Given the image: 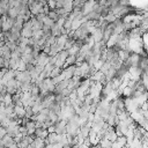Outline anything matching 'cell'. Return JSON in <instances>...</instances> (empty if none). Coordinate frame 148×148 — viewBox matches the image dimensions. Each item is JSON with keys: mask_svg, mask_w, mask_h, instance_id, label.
<instances>
[{"mask_svg": "<svg viewBox=\"0 0 148 148\" xmlns=\"http://www.w3.org/2000/svg\"><path fill=\"white\" fill-rule=\"evenodd\" d=\"M95 5H96V1H94V0L84 1L83 6H82V14H83V16H86V15H88L89 13L94 12V7H95Z\"/></svg>", "mask_w": 148, "mask_h": 148, "instance_id": "6da1fadb", "label": "cell"}, {"mask_svg": "<svg viewBox=\"0 0 148 148\" xmlns=\"http://www.w3.org/2000/svg\"><path fill=\"white\" fill-rule=\"evenodd\" d=\"M120 42V39H119V36L118 35H114V34H112L111 35V37L108 39V42L105 43V47L106 49H112L116 44H118Z\"/></svg>", "mask_w": 148, "mask_h": 148, "instance_id": "7a4b0ae2", "label": "cell"}, {"mask_svg": "<svg viewBox=\"0 0 148 148\" xmlns=\"http://www.w3.org/2000/svg\"><path fill=\"white\" fill-rule=\"evenodd\" d=\"M130 117L133 119V121H134L135 124H139L141 120L145 119L143 116L141 114V110H140V109H138V110L134 111V112H131V113H130Z\"/></svg>", "mask_w": 148, "mask_h": 148, "instance_id": "3957f363", "label": "cell"}, {"mask_svg": "<svg viewBox=\"0 0 148 148\" xmlns=\"http://www.w3.org/2000/svg\"><path fill=\"white\" fill-rule=\"evenodd\" d=\"M91 37L94 38V42H95V43L102 42V38H103V30L99 29V28H96V30L94 31V34L91 35Z\"/></svg>", "mask_w": 148, "mask_h": 148, "instance_id": "277c9868", "label": "cell"}, {"mask_svg": "<svg viewBox=\"0 0 148 148\" xmlns=\"http://www.w3.org/2000/svg\"><path fill=\"white\" fill-rule=\"evenodd\" d=\"M117 54H118V59H119L120 61L125 62V61L128 59V57H130L131 52H130V51H127V50H119V51L117 52Z\"/></svg>", "mask_w": 148, "mask_h": 148, "instance_id": "5b68a950", "label": "cell"}, {"mask_svg": "<svg viewBox=\"0 0 148 148\" xmlns=\"http://www.w3.org/2000/svg\"><path fill=\"white\" fill-rule=\"evenodd\" d=\"M14 113L17 116V118H24L25 116V109L23 106H18V105H14Z\"/></svg>", "mask_w": 148, "mask_h": 148, "instance_id": "8992f818", "label": "cell"}, {"mask_svg": "<svg viewBox=\"0 0 148 148\" xmlns=\"http://www.w3.org/2000/svg\"><path fill=\"white\" fill-rule=\"evenodd\" d=\"M103 138L106 139V140H109L110 142H114L117 140V135L114 133V130L113 131H110V132H105L104 135H103Z\"/></svg>", "mask_w": 148, "mask_h": 148, "instance_id": "52a82bcc", "label": "cell"}, {"mask_svg": "<svg viewBox=\"0 0 148 148\" xmlns=\"http://www.w3.org/2000/svg\"><path fill=\"white\" fill-rule=\"evenodd\" d=\"M18 8H8V10H7V16L9 17V18H13V20H15L16 17H17V15H18Z\"/></svg>", "mask_w": 148, "mask_h": 148, "instance_id": "ba28073f", "label": "cell"}, {"mask_svg": "<svg viewBox=\"0 0 148 148\" xmlns=\"http://www.w3.org/2000/svg\"><path fill=\"white\" fill-rule=\"evenodd\" d=\"M50 34H51V36H53V37H59L61 34H60V28L54 23L51 28H50Z\"/></svg>", "mask_w": 148, "mask_h": 148, "instance_id": "9c48e42d", "label": "cell"}, {"mask_svg": "<svg viewBox=\"0 0 148 148\" xmlns=\"http://www.w3.org/2000/svg\"><path fill=\"white\" fill-rule=\"evenodd\" d=\"M79 51H80V46L74 43V45H73L71 49L67 50V53H68V56H75V57H76L77 53H79Z\"/></svg>", "mask_w": 148, "mask_h": 148, "instance_id": "30bf717a", "label": "cell"}, {"mask_svg": "<svg viewBox=\"0 0 148 148\" xmlns=\"http://www.w3.org/2000/svg\"><path fill=\"white\" fill-rule=\"evenodd\" d=\"M20 36H21V37H24V38H31V36H32V31L22 28L21 31H20Z\"/></svg>", "mask_w": 148, "mask_h": 148, "instance_id": "8fae6325", "label": "cell"}, {"mask_svg": "<svg viewBox=\"0 0 148 148\" xmlns=\"http://www.w3.org/2000/svg\"><path fill=\"white\" fill-rule=\"evenodd\" d=\"M2 103H3L6 106L13 104V102H12V95H9V94H5V95L2 96Z\"/></svg>", "mask_w": 148, "mask_h": 148, "instance_id": "7c38bea8", "label": "cell"}, {"mask_svg": "<svg viewBox=\"0 0 148 148\" xmlns=\"http://www.w3.org/2000/svg\"><path fill=\"white\" fill-rule=\"evenodd\" d=\"M111 143H112V142H110L109 140L102 138V139L99 140V143H98V145L101 146V148H110V147H111Z\"/></svg>", "mask_w": 148, "mask_h": 148, "instance_id": "4fadbf2b", "label": "cell"}, {"mask_svg": "<svg viewBox=\"0 0 148 148\" xmlns=\"http://www.w3.org/2000/svg\"><path fill=\"white\" fill-rule=\"evenodd\" d=\"M116 20H117V17H116L113 14H111V13H109L108 15L104 16V21H105L108 24H109V23H113Z\"/></svg>", "mask_w": 148, "mask_h": 148, "instance_id": "5bb4252c", "label": "cell"}, {"mask_svg": "<svg viewBox=\"0 0 148 148\" xmlns=\"http://www.w3.org/2000/svg\"><path fill=\"white\" fill-rule=\"evenodd\" d=\"M81 20H73L72 21V25H71V30H73V31H75V30H77L80 27H81Z\"/></svg>", "mask_w": 148, "mask_h": 148, "instance_id": "9a60e30c", "label": "cell"}, {"mask_svg": "<svg viewBox=\"0 0 148 148\" xmlns=\"http://www.w3.org/2000/svg\"><path fill=\"white\" fill-rule=\"evenodd\" d=\"M44 108L42 106V104H35L32 108H31V111H32V114L34 116H36V114H38L42 110H43Z\"/></svg>", "mask_w": 148, "mask_h": 148, "instance_id": "2e32d148", "label": "cell"}, {"mask_svg": "<svg viewBox=\"0 0 148 148\" xmlns=\"http://www.w3.org/2000/svg\"><path fill=\"white\" fill-rule=\"evenodd\" d=\"M61 68H58V67H54L52 71H51V73H50V75H49V77L50 79H53V77H56V76H58L60 73H61Z\"/></svg>", "mask_w": 148, "mask_h": 148, "instance_id": "e0dca14e", "label": "cell"}, {"mask_svg": "<svg viewBox=\"0 0 148 148\" xmlns=\"http://www.w3.org/2000/svg\"><path fill=\"white\" fill-rule=\"evenodd\" d=\"M89 131H90V128H88L87 126H81V127H80V133H81V135H82L84 139L88 138Z\"/></svg>", "mask_w": 148, "mask_h": 148, "instance_id": "ac0fdd59", "label": "cell"}, {"mask_svg": "<svg viewBox=\"0 0 148 148\" xmlns=\"http://www.w3.org/2000/svg\"><path fill=\"white\" fill-rule=\"evenodd\" d=\"M57 56H58V59H59V60H61V61H64V62H65L66 58L68 57V53H67V51L62 50V51H60V52H59Z\"/></svg>", "mask_w": 148, "mask_h": 148, "instance_id": "d6986e66", "label": "cell"}, {"mask_svg": "<svg viewBox=\"0 0 148 148\" xmlns=\"http://www.w3.org/2000/svg\"><path fill=\"white\" fill-rule=\"evenodd\" d=\"M47 119H49V120H51L52 123H54V124H56V123L58 121V116H57V114H56L53 111H50V112H49V114H47Z\"/></svg>", "mask_w": 148, "mask_h": 148, "instance_id": "ffe728a7", "label": "cell"}, {"mask_svg": "<svg viewBox=\"0 0 148 148\" xmlns=\"http://www.w3.org/2000/svg\"><path fill=\"white\" fill-rule=\"evenodd\" d=\"M9 123H10V119H9V117H8V116H6V117L1 120L0 126H1V127H3V128H7V127H8V125H9Z\"/></svg>", "mask_w": 148, "mask_h": 148, "instance_id": "44dd1931", "label": "cell"}, {"mask_svg": "<svg viewBox=\"0 0 148 148\" xmlns=\"http://www.w3.org/2000/svg\"><path fill=\"white\" fill-rule=\"evenodd\" d=\"M14 112V104H10V105H7L6 108H5V111H3V113L6 114V116H9L10 113H13Z\"/></svg>", "mask_w": 148, "mask_h": 148, "instance_id": "7402d4cb", "label": "cell"}, {"mask_svg": "<svg viewBox=\"0 0 148 148\" xmlns=\"http://www.w3.org/2000/svg\"><path fill=\"white\" fill-rule=\"evenodd\" d=\"M116 142L117 143H119L121 147H125L126 146V136H124V135H121V136H119V138H117V140H116Z\"/></svg>", "mask_w": 148, "mask_h": 148, "instance_id": "603a6c76", "label": "cell"}, {"mask_svg": "<svg viewBox=\"0 0 148 148\" xmlns=\"http://www.w3.org/2000/svg\"><path fill=\"white\" fill-rule=\"evenodd\" d=\"M0 7L2 8V10L5 12V14L7 15V10H8V0H3V1H0Z\"/></svg>", "mask_w": 148, "mask_h": 148, "instance_id": "cb8c5ba5", "label": "cell"}, {"mask_svg": "<svg viewBox=\"0 0 148 148\" xmlns=\"http://www.w3.org/2000/svg\"><path fill=\"white\" fill-rule=\"evenodd\" d=\"M30 94H31V96H38L39 95V88L37 86H34L32 84V87L30 89Z\"/></svg>", "mask_w": 148, "mask_h": 148, "instance_id": "d4e9b609", "label": "cell"}, {"mask_svg": "<svg viewBox=\"0 0 148 148\" xmlns=\"http://www.w3.org/2000/svg\"><path fill=\"white\" fill-rule=\"evenodd\" d=\"M56 1L57 0H49V1H46V5H47L50 10H54L56 9Z\"/></svg>", "mask_w": 148, "mask_h": 148, "instance_id": "484cf974", "label": "cell"}, {"mask_svg": "<svg viewBox=\"0 0 148 148\" xmlns=\"http://www.w3.org/2000/svg\"><path fill=\"white\" fill-rule=\"evenodd\" d=\"M6 88H15V89H16V80H15V79H10V80L7 82Z\"/></svg>", "mask_w": 148, "mask_h": 148, "instance_id": "4316f807", "label": "cell"}, {"mask_svg": "<svg viewBox=\"0 0 148 148\" xmlns=\"http://www.w3.org/2000/svg\"><path fill=\"white\" fill-rule=\"evenodd\" d=\"M103 64H104V61H102V60H97L95 64H94V68H95V71L97 72V71H99L101 68H102V66H103Z\"/></svg>", "mask_w": 148, "mask_h": 148, "instance_id": "83f0119b", "label": "cell"}, {"mask_svg": "<svg viewBox=\"0 0 148 148\" xmlns=\"http://www.w3.org/2000/svg\"><path fill=\"white\" fill-rule=\"evenodd\" d=\"M67 98H68L71 102L75 101V99L77 98V95H76V90H75V89H74V90H72V91H71V94L68 95V97H67Z\"/></svg>", "mask_w": 148, "mask_h": 148, "instance_id": "f1b7e54d", "label": "cell"}, {"mask_svg": "<svg viewBox=\"0 0 148 148\" xmlns=\"http://www.w3.org/2000/svg\"><path fill=\"white\" fill-rule=\"evenodd\" d=\"M64 6V0H57L56 1V9H60Z\"/></svg>", "mask_w": 148, "mask_h": 148, "instance_id": "f546056e", "label": "cell"}, {"mask_svg": "<svg viewBox=\"0 0 148 148\" xmlns=\"http://www.w3.org/2000/svg\"><path fill=\"white\" fill-rule=\"evenodd\" d=\"M18 132H20L23 136H25V135H27V128H25V126H22V125H21V126L18 127Z\"/></svg>", "mask_w": 148, "mask_h": 148, "instance_id": "4dcf8cb0", "label": "cell"}, {"mask_svg": "<svg viewBox=\"0 0 148 148\" xmlns=\"http://www.w3.org/2000/svg\"><path fill=\"white\" fill-rule=\"evenodd\" d=\"M31 53H32V47L31 46H27L22 54H31Z\"/></svg>", "mask_w": 148, "mask_h": 148, "instance_id": "1f68e13d", "label": "cell"}, {"mask_svg": "<svg viewBox=\"0 0 148 148\" xmlns=\"http://www.w3.org/2000/svg\"><path fill=\"white\" fill-rule=\"evenodd\" d=\"M7 134V131H6V128H3V127H0V139H2L5 135Z\"/></svg>", "mask_w": 148, "mask_h": 148, "instance_id": "d6a6232c", "label": "cell"}, {"mask_svg": "<svg viewBox=\"0 0 148 148\" xmlns=\"http://www.w3.org/2000/svg\"><path fill=\"white\" fill-rule=\"evenodd\" d=\"M87 121H89V123H92L94 121V113H88V117H87Z\"/></svg>", "mask_w": 148, "mask_h": 148, "instance_id": "836d02e7", "label": "cell"}, {"mask_svg": "<svg viewBox=\"0 0 148 148\" xmlns=\"http://www.w3.org/2000/svg\"><path fill=\"white\" fill-rule=\"evenodd\" d=\"M46 131H47V133H49V134H50V133H54L56 127H54V126H50V127H47V128H46Z\"/></svg>", "mask_w": 148, "mask_h": 148, "instance_id": "e575fe53", "label": "cell"}, {"mask_svg": "<svg viewBox=\"0 0 148 148\" xmlns=\"http://www.w3.org/2000/svg\"><path fill=\"white\" fill-rule=\"evenodd\" d=\"M110 148H123V147H121L119 143H117V142L114 141V142L111 143V147H110Z\"/></svg>", "mask_w": 148, "mask_h": 148, "instance_id": "d590c367", "label": "cell"}, {"mask_svg": "<svg viewBox=\"0 0 148 148\" xmlns=\"http://www.w3.org/2000/svg\"><path fill=\"white\" fill-rule=\"evenodd\" d=\"M1 42H3V32H1V30H0V43Z\"/></svg>", "mask_w": 148, "mask_h": 148, "instance_id": "8d00e7d4", "label": "cell"}, {"mask_svg": "<svg viewBox=\"0 0 148 148\" xmlns=\"http://www.w3.org/2000/svg\"><path fill=\"white\" fill-rule=\"evenodd\" d=\"M5 117H6V114H5V113H0V123H1V120H2Z\"/></svg>", "mask_w": 148, "mask_h": 148, "instance_id": "74e56055", "label": "cell"}, {"mask_svg": "<svg viewBox=\"0 0 148 148\" xmlns=\"http://www.w3.org/2000/svg\"><path fill=\"white\" fill-rule=\"evenodd\" d=\"M0 102H2V95L0 94Z\"/></svg>", "mask_w": 148, "mask_h": 148, "instance_id": "f35d334b", "label": "cell"}, {"mask_svg": "<svg viewBox=\"0 0 148 148\" xmlns=\"http://www.w3.org/2000/svg\"><path fill=\"white\" fill-rule=\"evenodd\" d=\"M62 148H71V146H65V147H62Z\"/></svg>", "mask_w": 148, "mask_h": 148, "instance_id": "ab89813d", "label": "cell"}, {"mask_svg": "<svg viewBox=\"0 0 148 148\" xmlns=\"http://www.w3.org/2000/svg\"><path fill=\"white\" fill-rule=\"evenodd\" d=\"M0 146H1V139H0Z\"/></svg>", "mask_w": 148, "mask_h": 148, "instance_id": "60d3db41", "label": "cell"}, {"mask_svg": "<svg viewBox=\"0 0 148 148\" xmlns=\"http://www.w3.org/2000/svg\"><path fill=\"white\" fill-rule=\"evenodd\" d=\"M0 148H3V147H2V146H0Z\"/></svg>", "mask_w": 148, "mask_h": 148, "instance_id": "b9f144b4", "label": "cell"}, {"mask_svg": "<svg viewBox=\"0 0 148 148\" xmlns=\"http://www.w3.org/2000/svg\"><path fill=\"white\" fill-rule=\"evenodd\" d=\"M123 148H128V147H123Z\"/></svg>", "mask_w": 148, "mask_h": 148, "instance_id": "7bdbcfd3", "label": "cell"}, {"mask_svg": "<svg viewBox=\"0 0 148 148\" xmlns=\"http://www.w3.org/2000/svg\"><path fill=\"white\" fill-rule=\"evenodd\" d=\"M0 127H1V126H0Z\"/></svg>", "mask_w": 148, "mask_h": 148, "instance_id": "ee69618b", "label": "cell"}]
</instances>
